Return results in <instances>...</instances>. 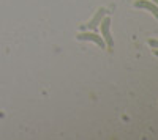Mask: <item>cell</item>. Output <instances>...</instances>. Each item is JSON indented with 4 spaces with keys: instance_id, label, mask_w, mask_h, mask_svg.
I'll use <instances>...</instances> for the list:
<instances>
[{
    "instance_id": "obj_5",
    "label": "cell",
    "mask_w": 158,
    "mask_h": 140,
    "mask_svg": "<svg viewBox=\"0 0 158 140\" xmlns=\"http://www.w3.org/2000/svg\"><path fill=\"white\" fill-rule=\"evenodd\" d=\"M149 46L153 49H158V40H149Z\"/></svg>"
},
{
    "instance_id": "obj_1",
    "label": "cell",
    "mask_w": 158,
    "mask_h": 140,
    "mask_svg": "<svg viewBox=\"0 0 158 140\" xmlns=\"http://www.w3.org/2000/svg\"><path fill=\"white\" fill-rule=\"evenodd\" d=\"M98 27L101 29V35H103L101 38L104 40V44H106L108 50H112L114 40H112V36H111V18H103Z\"/></svg>"
},
{
    "instance_id": "obj_3",
    "label": "cell",
    "mask_w": 158,
    "mask_h": 140,
    "mask_svg": "<svg viewBox=\"0 0 158 140\" xmlns=\"http://www.w3.org/2000/svg\"><path fill=\"white\" fill-rule=\"evenodd\" d=\"M135 8H142V10H147L150 11L152 14L158 19V5L152 0H136L135 2Z\"/></svg>"
},
{
    "instance_id": "obj_4",
    "label": "cell",
    "mask_w": 158,
    "mask_h": 140,
    "mask_svg": "<svg viewBox=\"0 0 158 140\" xmlns=\"http://www.w3.org/2000/svg\"><path fill=\"white\" fill-rule=\"evenodd\" d=\"M106 13H108V11L104 10V8H100V10L97 11V14L89 21L87 29H89V30H97V29H98V25H100V22H101V19L104 18V14H106Z\"/></svg>"
},
{
    "instance_id": "obj_7",
    "label": "cell",
    "mask_w": 158,
    "mask_h": 140,
    "mask_svg": "<svg viewBox=\"0 0 158 140\" xmlns=\"http://www.w3.org/2000/svg\"><path fill=\"white\" fill-rule=\"evenodd\" d=\"M152 2H155V3H156V5H158V0H152Z\"/></svg>"
},
{
    "instance_id": "obj_2",
    "label": "cell",
    "mask_w": 158,
    "mask_h": 140,
    "mask_svg": "<svg viewBox=\"0 0 158 140\" xmlns=\"http://www.w3.org/2000/svg\"><path fill=\"white\" fill-rule=\"evenodd\" d=\"M77 40H81V41H92V43H95L97 46H100L101 49L106 46L104 44V40L100 36V35H97V33H94V32H85V33H79L77 36Z\"/></svg>"
},
{
    "instance_id": "obj_6",
    "label": "cell",
    "mask_w": 158,
    "mask_h": 140,
    "mask_svg": "<svg viewBox=\"0 0 158 140\" xmlns=\"http://www.w3.org/2000/svg\"><path fill=\"white\" fill-rule=\"evenodd\" d=\"M155 55L158 57V49H155Z\"/></svg>"
}]
</instances>
